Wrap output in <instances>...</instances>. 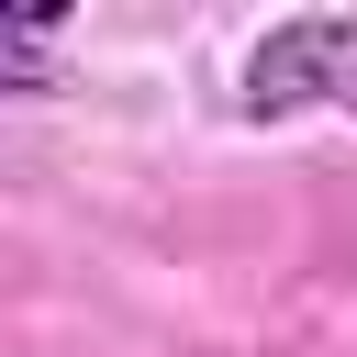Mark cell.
<instances>
[{
    "label": "cell",
    "mask_w": 357,
    "mask_h": 357,
    "mask_svg": "<svg viewBox=\"0 0 357 357\" xmlns=\"http://www.w3.org/2000/svg\"><path fill=\"white\" fill-rule=\"evenodd\" d=\"M56 33H67L56 11H11V22H0V89H33L45 56H56Z\"/></svg>",
    "instance_id": "2"
},
{
    "label": "cell",
    "mask_w": 357,
    "mask_h": 357,
    "mask_svg": "<svg viewBox=\"0 0 357 357\" xmlns=\"http://www.w3.org/2000/svg\"><path fill=\"white\" fill-rule=\"evenodd\" d=\"M234 112L245 123H290V112H357V22L312 11V22H279L245 45L234 67Z\"/></svg>",
    "instance_id": "1"
}]
</instances>
